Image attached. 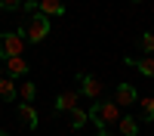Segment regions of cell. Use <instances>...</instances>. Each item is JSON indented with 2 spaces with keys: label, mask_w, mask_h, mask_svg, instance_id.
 Returning <instances> with one entry per match:
<instances>
[{
  "label": "cell",
  "mask_w": 154,
  "mask_h": 136,
  "mask_svg": "<svg viewBox=\"0 0 154 136\" xmlns=\"http://www.w3.org/2000/svg\"><path fill=\"white\" fill-rule=\"evenodd\" d=\"M86 115H89V121H93L99 130H108L111 124H117V118H120V105H117V102H99V99H96L93 108H89Z\"/></svg>",
  "instance_id": "6da1fadb"
},
{
  "label": "cell",
  "mask_w": 154,
  "mask_h": 136,
  "mask_svg": "<svg viewBox=\"0 0 154 136\" xmlns=\"http://www.w3.org/2000/svg\"><path fill=\"white\" fill-rule=\"evenodd\" d=\"M19 34H22L28 43H40V40H46V37H49V16H43L40 9L31 12L28 25H25V28H19Z\"/></svg>",
  "instance_id": "7a4b0ae2"
},
{
  "label": "cell",
  "mask_w": 154,
  "mask_h": 136,
  "mask_svg": "<svg viewBox=\"0 0 154 136\" xmlns=\"http://www.w3.org/2000/svg\"><path fill=\"white\" fill-rule=\"evenodd\" d=\"M22 53H25V37L19 31H3V34H0V59L22 56Z\"/></svg>",
  "instance_id": "3957f363"
},
{
  "label": "cell",
  "mask_w": 154,
  "mask_h": 136,
  "mask_svg": "<svg viewBox=\"0 0 154 136\" xmlns=\"http://www.w3.org/2000/svg\"><path fill=\"white\" fill-rule=\"evenodd\" d=\"M77 81H80V93L86 96V99H96L102 96V81L99 77H93V74H77Z\"/></svg>",
  "instance_id": "277c9868"
},
{
  "label": "cell",
  "mask_w": 154,
  "mask_h": 136,
  "mask_svg": "<svg viewBox=\"0 0 154 136\" xmlns=\"http://www.w3.org/2000/svg\"><path fill=\"white\" fill-rule=\"evenodd\" d=\"M3 68H6L9 77H25V74H28V59H25V56H6Z\"/></svg>",
  "instance_id": "5b68a950"
},
{
  "label": "cell",
  "mask_w": 154,
  "mask_h": 136,
  "mask_svg": "<svg viewBox=\"0 0 154 136\" xmlns=\"http://www.w3.org/2000/svg\"><path fill=\"white\" fill-rule=\"evenodd\" d=\"M136 99H139V93H136V87H133V84H117L114 102H117L120 108H126V105H136Z\"/></svg>",
  "instance_id": "8992f818"
},
{
  "label": "cell",
  "mask_w": 154,
  "mask_h": 136,
  "mask_svg": "<svg viewBox=\"0 0 154 136\" xmlns=\"http://www.w3.org/2000/svg\"><path fill=\"white\" fill-rule=\"evenodd\" d=\"M77 99H80V93H77V90H65V93H59V96H56V115H65L68 108H74V105H77Z\"/></svg>",
  "instance_id": "52a82bcc"
},
{
  "label": "cell",
  "mask_w": 154,
  "mask_h": 136,
  "mask_svg": "<svg viewBox=\"0 0 154 136\" xmlns=\"http://www.w3.org/2000/svg\"><path fill=\"white\" fill-rule=\"evenodd\" d=\"M19 121H22L28 130H34V127H37V121H40V118H37V111H34V105H31V102H22V105H19Z\"/></svg>",
  "instance_id": "ba28073f"
},
{
  "label": "cell",
  "mask_w": 154,
  "mask_h": 136,
  "mask_svg": "<svg viewBox=\"0 0 154 136\" xmlns=\"http://www.w3.org/2000/svg\"><path fill=\"white\" fill-rule=\"evenodd\" d=\"M37 9L43 12V16H65V3L62 0H37Z\"/></svg>",
  "instance_id": "9c48e42d"
},
{
  "label": "cell",
  "mask_w": 154,
  "mask_h": 136,
  "mask_svg": "<svg viewBox=\"0 0 154 136\" xmlns=\"http://www.w3.org/2000/svg\"><path fill=\"white\" fill-rule=\"evenodd\" d=\"M19 96V90H16V77H0V99H3V102H12V99Z\"/></svg>",
  "instance_id": "30bf717a"
},
{
  "label": "cell",
  "mask_w": 154,
  "mask_h": 136,
  "mask_svg": "<svg viewBox=\"0 0 154 136\" xmlns=\"http://www.w3.org/2000/svg\"><path fill=\"white\" fill-rule=\"evenodd\" d=\"M65 115H68V124H71V130H80L83 124L89 121V115H86V111H83L80 105H74V108H68Z\"/></svg>",
  "instance_id": "8fae6325"
},
{
  "label": "cell",
  "mask_w": 154,
  "mask_h": 136,
  "mask_svg": "<svg viewBox=\"0 0 154 136\" xmlns=\"http://www.w3.org/2000/svg\"><path fill=\"white\" fill-rule=\"evenodd\" d=\"M133 68H139V74L154 77V53H145L142 59H133Z\"/></svg>",
  "instance_id": "7c38bea8"
},
{
  "label": "cell",
  "mask_w": 154,
  "mask_h": 136,
  "mask_svg": "<svg viewBox=\"0 0 154 136\" xmlns=\"http://www.w3.org/2000/svg\"><path fill=\"white\" fill-rule=\"evenodd\" d=\"M117 127H120L123 136H136V133H139V121L130 118V115H123V118H117Z\"/></svg>",
  "instance_id": "4fadbf2b"
},
{
  "label": "cell",
  "mask_w": 154,
  "mask_h": 136,
  "mask_svg": "<svg viewBox=\"0 0 154 136\" xmlns=\"http://www.w3.org/2000/svg\"><path fill=\"white\" fill-rule=\"evenodd\" d=\"M16 90H19V96H22V102H34V96H37V87H34L31 81H22Z\"/></svg>",
  "instance_id": "5bb4252c"
},
{
  "label": "cell",
  "mask_w": 154,
  "mask_h": 136,
  "mask_svg": "<svg viewBox=\"0 0 154 136\" xmlns=\"http://www.w3.org/2000/svg\"><path fill=\"white\" fill-rule=\"evenodd\" d=\"M136 43H139V49H142V53H154V31H145Z\"/></svg>",
  "instance_id": "9a60e30c"
},
{
  "label": "cell",
  "mask_w": 154,
  "mask_h": 136,
  "mask_svg": "<svg viewBox=\"0 0 154 136\" xmlns=\"http://www.w3.org/2000/svg\"><path fill=\"white\" fill-rule=\"evenodd\" d=\"M142 121H154V96L142 99Z\"/></svg>",
  "instance_id": "2e32d148"
},
{
  "label": "cell",
  "mask_w": 154,
  "mask_h": 136,
  "mask_svg": "<svg viewBox=\"0 0 154 136\" xmlns=\"http://www.w3.org/2000/svg\"><path fill=\"white\" fill-rule=\"evenodd\" d=\"M0 9H22V0H0Z\"/></svg>",
  "instance_id": "e0dca14e"
},
{
  "label": "cell",
  "mask_w": 154,
  "mask_h": 136,
  "mask_svg": "<svg viewBox=\"0 0 154 136\" xmlns=\"http://www.w3.org/2000/svg\"><path fill=\"white\" fill-rule=\"evenodd\" d=\"M22 9L25 12H37V0H22Z\"/></svg>",
  "instance_id": "ac0fdd59"
},
{
  "label": "cell",
  "mask_w": 154,
  "mask_h": 136,
  "mask_svg": "<svg viewBox=\"0 0 154 136\" xmlns=\"http://www.w3.org/2000/svg\"><path fill=\"white\" fill-rule=\"evenodd\" d=\"M96 136H111V130H99V133H96Z\"/></svg>",
  "instance_id": "d6986e66"
},
{
  "label": "cell",
  "mask_w": 154,
  "mask_h": 136,
  "mask_svg": "<svg viewBox=\"0 0 154 136\" xmlns=\"http://www.w3.org/2000/svg\"><path fill=\"white\" fill-rule=\"evenodd\" d=\"M0 77H3V65H0Z\"/></svg>",
  "instance_id": "ffe728a7"
},
{
  "label": "cell",
  "mask_w": 154,
  "mask_h": 136,
  "mask_svg": "<svg viewBox=\"0 0 154 136\" xmlns=\"http://www.w3.org/2000/svg\"><path fill=\"white\" fill-rule=\"evenodd\" d=\"M0 136H9V133H3V130H0Z\"/></svg>",
  "instance_id": "44dd1931"
},
{
  "label": "cell",
  "mask_w": 154,
  "mask_h": 136,
  "mask_svg": "<svg viewBox=\"0 0 154 136\" xmlns=\"http://www.w3.org/2000/svg\"><path fill=\"white\" fill-rule=\"evenodd\" d=\"M136 3H142V0H136Z\"/></svg>",
  "instance_id": "7402d4cb"
}]
</instances>
